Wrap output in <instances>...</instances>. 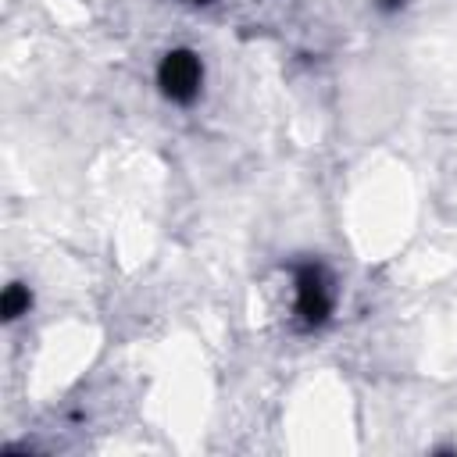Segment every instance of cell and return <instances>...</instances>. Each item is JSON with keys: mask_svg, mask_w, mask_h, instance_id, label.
I'll return each mask as SVG.
<instances>
[{"mask_svg": "<svg viewBox=\"0 0 457 457\" xmlns=\"http://www.w3.org/2000/svg\"><path fill=\"white\" fill-rule=\"evenodd\" d=\"M200 82H204V64L193 50L186 46H175L161 57L157 64V86L161 93L171 100V104H193L196 93H200Z\"/></svg>", "mask_w": 457, "mask_h": 457, "instance_id": "2", "label": "cell"}, {"mask_svg": "<svg viewBox=\"0 0 457 457\" xmlns=\"http://www.w3.org/2000/svg\"><path fill=\"white\" fill-rule=\"evenodd\" d=\"M29 307H32V293H29V286L11 282V286L4 289V300H0V314H4V321H14V318L29 314Z\"/></svg>", "mask_w": 457, "mask_h": 457, "instance_id": "3", "label": "cell"}, {"mask_svg": "<svg viewBox=\"0 0 457 457\" xmlns=\"http://www.w3.org/2000/svg\"><path fill=\"white\" fill-rule=\"evenodd\" d=\"M293 289H296V318L303 328H321L332 314V278L318 261H303L296 264L293 275Z\"/></svg>", "mask_w": 457, "mask_h": 457, "instance_id": "1", "label": "cell"}, {"mask_svg": "<svg viewBox=\"0 0 457 457\" xmlns=\"http://www.w3.org/2000/svg\"><path fill=\"white\" fill-rule=\"evenodd\" d=\"M193 4H211V0H193Z\"/></svg>", "mask_w": 457, "mask_h": 457, "instance_id": "4", "label": "cell"}]
</instances>
